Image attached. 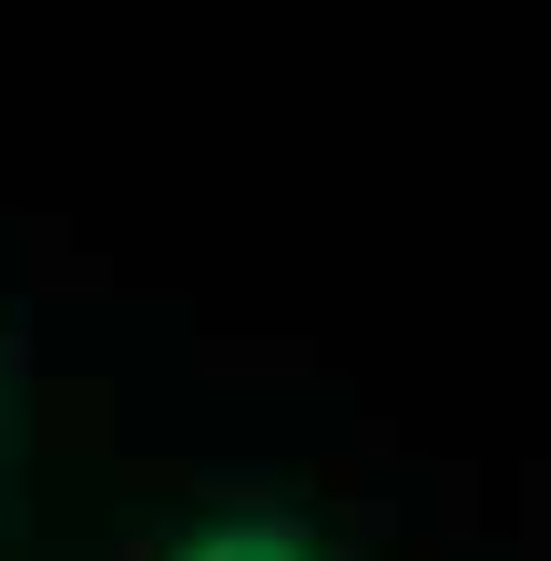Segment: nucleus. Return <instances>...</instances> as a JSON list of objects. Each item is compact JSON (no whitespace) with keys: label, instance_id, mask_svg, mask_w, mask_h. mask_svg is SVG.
Wrapping results in <instances>:
<instances>
[{"label":"nucleus","instance_id":"1","mask_svg":"<svg viewBox=\"0 0 551 561\" xmlns=\"http://www.w3.org/2000/svg\"><path fill=\"white\" fill-rule=\"evenodd\" d=\"M164 561H328V541H317L307 520H286V511H245V520L194 531V541L164 551Z\"/></svg>","mask_w":551,"mask_h":561}]
</instances>
